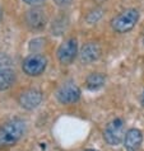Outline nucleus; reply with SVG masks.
I'll list each match as a JSON object with an SVG mask.
<instances>
[{
	"label": "nucleus",
	"mask_w": 144,
	"mask_h": 151,
	"mask_svg": "<svg viewBox=\"0 0 144 151\" xmlns=\"http://www.w3.org/2000/svg\"><path fill=\"white\" fill-rule=\"evenodd\" d=\"M27 131V122L22 118H13L0 126V150L14 146Z\"/></svg>",
	"instance_id": "nucleus-1"
},
{
	"label": "nucleus",
	"mask_w": 144,
	"mask_h": 151,
	"mask_svg": "<svg viewBox=\"0 0 144 151\" xmlns=\"http://www.w3.org/2000/svg\"><path fill=\"white\" fill-rule=\"evenodd\" d=\"M139 18H140L139 10L135 9V8H129V9L120 12L117 15H115L111 19V28L116 33L124 35V33L130 32L137 26Z\"/></svg>",
	"instance_id": "nucleus-2"
},
{
	"label": "nucleus",
	"mask_w": 144,
	"mask_h": 151,
	"mask_svg": "<svg viewBox=\"0 0 144 151\" xmlns=\"http://www.w3.org/2000/svg\"><path fill=\"white\" fill-rule=\"evenodd\" d=\"M17 73L13 60L7 53L0 52V91L7 90L15 83Z\"/></svg>",
	"instance_id": "nucleus-3"
},
{
	"label": "nucleus",
	"mask_w": 144,
	"mask_h": 151,
	"mask_svg": "<svg viewBox=\"0 0 144 151\" xmlns=\"http://www.w3.org/2000/svg\"><path fill=\"white\" fill-rule=\"evenodd\" d=\"M47 68V58L40 53H31L22 61V70L27 76L37 78L45 73Z\"/></svg>",
	"instance_id": "nucleus-4"
},
{
	"label": "nucleus",
	"mask_w": 144,
	"mask_h": 151,
	"mask_svg": "<svg viewBox=\"0 0 144 151\" xmlns=\"http://www.w3.org/2000/svg\"><path fill=\"white\" fill-rule=\"evenodd\" d=\"M103 138L110 146H117L124 142L125 138V122L122 118L112 119L103 131Z\"/></svg>",
	"instance_id": "nucleus-5"
},
{
	"label": "nucleus",
	"mask_w": 144,
	"mask_h": 151,
	"mask_svg": "<svg viewBox=\"0 0 144 151\" xmlns=\"http://www.w3.org/2000/svg\"><path fill=\"white\" fill-rule=\"evenodd\" d=\"M78 55V41L73 37L61 42L56 51V57L61 65H70Z\"/></svg>",
	"instance_id": "nucleus-6"
},
{
	"label": "nucleus",
	"mask_w": 144,
	"mask_h": 151,
	"mask_svg": "<svg viewBox=\"0 0 144 151\" xmlns=\"http://www.w3.org/2000/svg\"><path fill=\"white\" fill-rule=\"evenodd\" d=\"M80 91L79 86L75 85L74 83H65L56 90V99L59 103L69 106V104H74L77 103L80 99Z\"/></svg>",
	"instance_id": "nucleus-7"
},
{
	"label": "nucleus",
	"mask_w": 144,
	"mask_h": 151,
	"mask_svg": "<svg viewBox=\"0 0 144 151\" xmlns=\"http://www.w3.org/2000/svg\"><path fill=\"white\" fill-rule=\"evenodd\" d=\"M42 99H44V94H42V91L40 89L29 88V89L20 93L18 98V103L23 109L32 111V109H36L42 103Z\"/></svg>",
	"instance_id": "nucleus-8"
},
{
	"label": "nucleus",
	"mask_w": 144,
	"mask_h": 151,
	"mask_svg": "<svg viewBox=\"0 0 144 151\" xmlns=\"http://www.w3.org/2000/svg\"><path fill=\"white\" fill-rule=\"evenodd\" d=\"M24 22L27 27L32 31H41L47 24V17L40 6L31 8L24 14Z\"/></svg>",
	"instance_id": "nucleus-9"
},
{
	"label": "nucleus",
	"mask_w": 144,
	"mask_h": 151,
	"mask_svg": "<svg viewBox=\"0 0 144 151\" xmlns=\"http://www.w3.org/2000/svg\"><path fill=\"white\" fill-rule=\"evenodd\" d=\"M102 48L98 42H87L79 51V61L84 65L92 64L101 57Z\"/></svg>",
	"instance_id": "nucleus-10"
},
{
	"label": "nucleus",
	"mask_w": 144,
	"mask_h": 151,
	"mask_svg": "<svg viewBox=\"0 0 144 151\" xmlns=\"http://www.w3.org/2000/svg\"><path fill=\"white\" fill-rule=\"evenodd\" d=\"M143 142V133L138 128H130L125 133L124 146L128 151H137Z\"/></svg>",
	"instance_id": "nucleus-11"
},
{
	"label": "nucleus",
	"mask_w": 144,
	"mask_h": 151,
	"mask_svg": "<svg viewBox=\"0 0 144 151\" xmlns=\"http://www.w3.org/2000/svg\"><path fill=\"white\" fill-rule=\"evenodd\" d=\"M105 83H106V76L103 74H101V73H92L87 78L86 86H87L88 90L96 91V90H100L101 88H103Z\"/></svg>",
	"instance_id": "nucleus-12"
},
{
	"label": "nucleus",
	"mask_w": 144,
	"mask_h": 151,
	"mask_svg": "<svg viewBox=\"0 0 144 151\" xmlns=\"http://www.w3.org/2000/svg\"><path fill=\"white\" fill-rule=\"evenodd\" d=\"M44 46H45V38H42V37H36V38L29 41L28 50L32 53H39V51H41V50L44 48Z\"/></svg>",
	"instance_id": "nucleus-13"
},
{
	"label": "nucleus",
	"mask_w": 144,
	"mask_h": 151,
	"mask_svg": "<svg viewBox=\"0 0 144 151\" xmlns=\"http://www.w3.org/2000/svg\"><path fill=\"white\" fill-rule=\"evenodd\" d=\"M101 9H95V10H92V12H89L88 13V15H87V20L91 24L92 23H96L97 20H98L100 18H101V15H102V13H101Z\"/></svg>",
	"instance_id": "nucleus-14"
},
{
	"label": "nucleus",
	"mask_w": 144,
	"mask_h": 151,
	"mask_svg": "<svg viewBox=\"0 0 144 151\" xmlns=\"http://www.w3.org/2000/svg\"><path fill=\"white\" fill-rule=\"evenodd\" d=\"M24 4H27V5H31L32 8H36V6H40L42 4L45 3V0H22Z\"/></svg>",
	"instance_id": "nucleus-15"
},
{
	"label": "nucleus",
	"mask_w": 144,
	"mask_h": 151,
	"mask_svg": "<svg viewBox=\"0 0 144 151\" xmlns=\"http://www.w3.org/2000/svg\"><path fill=\"white\" fill-rule=\"evenodd\" d=\"M55 5H57L59 8H65L68 5H70L71 0H54Z\"/></svg>",
	"instance_id": "nucleus-16"
},
{
	"label": "nucleus",
	"mask_w": 144,
	"mask_h": 151,
	"mask_svg": "<svg viewBox=\"0 0 144 151\" xmlns=\"http://www.w3.org/2000/svg\"><path fill=\"white\" fill-rule=\"evenodd\" d=\"M3 15H4V12H3V8L0 6V23H1V20H3Z\"/></svg>",
	"instance_id": "nucleus-17"
},
{
	"label": "nucleus",
	"mask_w": 144,
	"mask_h": 151,
	"mask_svg": "<svg viewBox=\"0 0 144 151\" xmlns=\"http://www.w3.org/2000/svg\"><path fill=\"white\" fill-rule=\"evenodd\" d=\"M140 103H142V106L144 107V90H143V94H142V98H140Z\"/></svg>",
	"instance_id": "nucleus-18"
},
{
	"label": "nucleus",
	"mask_w": 144,
	"mask_h": 151,
	"mask_svg": "<svg viewBox=\"0 0 144 151\" xmlns=\"http://www.w3.org/2000/svg\"><path fill=\"white\" fill-rule=\"evenodd\" d=\"M84 151H98V150H95V149H87V150H84Z\"/></svg>",
	"instance_id": "nucleus-19"
},
{
	"label": "nucleus",
	"mask_w": 144,
	"mask_h": 151,
	"mask_svg": "<svg viewBox=\"0 0 144 151\" xmlns=\"http://www.w3.org/2000/svg\"><path fill=\"white\" fill-rule=\"evenodd\" d=\"M143 42H144V35H143Z\"/></svg>",
	"instance_id": "nucleus-20"
}]
</instances>
